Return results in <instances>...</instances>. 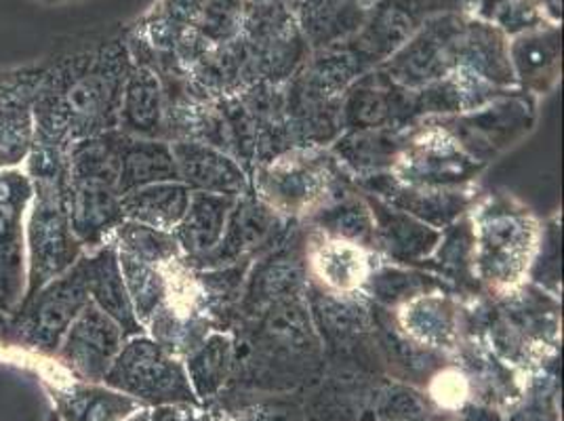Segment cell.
I'll return each mask as SVG.
<instances>
[{"label": "cell", "instance_id": "1", "mask_svg": "<svg viewBox=\"0 0 564 421\" xmlns=\"http://www.w3.org/2000/svg\"><path fill=\"white\" fill-rule=\"evenodd\" d=\"M131 66L120 43L45 66L32 106L34 143L66 152L74 141L117 131L122 87Z\"/></svg>", "mask_w": 564, "mask_h": 421}, {"label": "cell", "instance_id": "2", "mask_svg": "<svg viewBox=\"0 0 564 421\" xmlns=\"http://www.w3.org/2000/svg\"><path fill=\"white\" fill-rule=\"evenodd\" d=\"M32 182V201L25 213V293L30 300L41 287L62 277L85 253L72 233L66 196V152L34 143L24 163Z\"/></svg>", "mask_w": 564, "mask_h": 421}, {"label": "cell", "instance_id": "3", "mask_svg": "<svg viewBox=\"0 0 564 421\" xmlns=\"http://www.w3.org/2000/svg\"><path fill=\"white\" fill-rule=\"evenodd\" d=\"M120 131L78 140L66 150V196L72 233L85 251L97 249L124 222L120 210Z\"/></svg>", "mask_w": 564, "mask_h": 421}, {"label": "cell", "instance_id": "4", "mask_svg": "<svg viewBox=\"0 0 564 421\" xmlns=\"http://www.w3.org/2000/svg\"><path fill=\"white\" fill-rule=\"evenodd\" d=\"M259 198L282 217H310L346 192L350 177L330 152L316 145H295L259 164L251 184Z\"/></svg>", "mask_w": 564, "mask_h": 421}, {"label": "cell", "instance_id": "5", "mask_svg": "<svg viewBox=\"0 0 564 421\" xmlns=\"http://www.w3.org/2000/svg\"><path fill=\"white\" fill-rule=\"evenodd\" d=\"M471 230L478 281L499 291L524 281L540 245V228L529 210L497 198L474 215Z\"/></svg>", "mask_w": 564, "mask_h": 421}, {"label": "cell", "instance_id": "6", "mask_svg": "<svg viewBox=\"0 0 564 421\" xmlns=\"http://www.w3.org/2000/svg\"><path fill=\"white\" fill-rule=\"evenodd\" d=\"M104 386L135 398L143 407L198 402L189 386L184 360L159 346L148 333L127 337Z\"/></svg>", "mask_w": 564, "mask_h": 421}, {"label": "cell", "instance_id": "7", "mask_svg": "<svg viewBox=\"0 0 564 421\" xmlns=\"http://www.w3.org/2000/svg\"><path fill=\"white\" fill-rule=\"evenodd\" d=\"M89 291L80 263L41 287L9 319V348L53 358L66 331L89 304Z\"/></svg>", "mask_w": 564, "mask_h": 421}, {"label": "cell", "instance_id": "8", "mask_svg": "<svg viewBox=\"0 0 564 421\" xmlns=\"http://www.w3.org/2000/svg\"><path fill=\"white\" fill-rule=\"evenodd\" d=\"M487 164L474 161L438 122L425 118L423 129L406 136L392 173L404 184L423 187H464Z\"/></svg>", "mask_w": 564, "mask_h": 421}, {"label": "cell", "instance_id": "9", "mask_svg": "<svg viewBox=\"0 0 564 421\" xmlns=\"http://www.w3.org/2000/svg\"><path fill=\"white\" fill-rule=\"evenodd\" d=\"M474 161L487 164L533 125V104L524 95H499L471 112L432 118Z\"/></svg>", "mask_w": 564, "mask_h": 421}, {"label": "cell", "instance_id": "10", "mask_svg": "<svg viewBox=\"0 0 564 421\" xmlns=\"http://www.w3.org/2000/svg\"><path fill=\"white\" fill-rule=\"evenodd\" d=\"M284 236V217L272 207H268L251 187L247 194L236 198L219 245L209 256L196 259L192 263L188 261V268L212 270L256 261L263 253L279 247Z\"/></svg>", "mask_w": 564, "mask_h": 421}, {"label": "cell", "instance_id": "11", "mask_svg": "<svg viewBox=\"0 0 564 421\" xmlns=\"http://www.w3.org/2000/svg\"><path fill=\"white\" fill-rule=\"evenodd\" d=\"M32 182L24 169H0V312L13 316L25 293L24 224Z\"/></svg>", "mask_w": 564, "mask_h": 421}, {"label": "cell", "instance_id": "12", "mask_svg": "<svg viewBox=\"0 0 564 421\" xmlns=\"http://www.w3.org/2000/svg\"><path fill=\"white\" fill-rule=\"evenodd\" d=\"M462 30L457 20H434L415 39L392 53L379 71L406 91H417L436 83L457 68Z\"/></svg>", "mask_w": 564, "mask_h": 421}, {"label": "cell", "instance_id": "13", "mask_svg": "<svg viewBox=\"0 0 564 421\" xmlns=\"http://www.w3.org/2000/svg\"><path fill=\"white\" fill-rule=\"evenodd\" d=\"M124 339L127 335L117 321L89 302L74 319L53 358L72 377L89 384H104Z\"/></svg>", "mask_w": 564, "mask_h": 421}, {"label": "cell", "instance_id": "14", "mask_svg": "<svg viewBox=\"0 0 564 421\" xmlns=\"http://www.w3.org/2000/svg\"><path fill=\"white\" fill-rule=\"evenodd\" d=\"M358 190L381 203L404 210L423 224L445 230L464 217L474 203V192L464 187H423L404 184L392 171L358 180Z\"/></svg>", "mask_w": 564, "mask_h": 421}, {"label": "cell", "instance_id": "15", "mask_svg": "<svg viewBox=\"0 0 564 421\" xmlns=\"http://www.w3.org/2000/svg\"><path fill=\"white\" fill-rule=\"evenodd\" d=\"M43 68L0 76V169H20L34 145V97Z\"/></svg>", "mask_w": 564, "mask_h": 421}, {"label": "cell", "instance_id": "16", "mask_svg": "<svg viewBox=\"0 0 564 421\" xmlns=\"http://www.w3.org/2000/svg\"><path fill=\"white\" fill-rule=\"evenodd\" d=\"M171 150L180 182L192 192H209L238 198L251 190L247 169L221 148L196 140H173Z\"/></svg>", "mask_w": 564, "mask_h": 421}, {"label": "cell", "instance_id": "17", "mask_svg": "<svg viewBox=\"0 0 564 421\" xmlns=\"http://www.w3.org/2000/svg\"><path fill=\"white\" fill-rule=\"evenodd\" d=\"M304 245L307 281L329 293H360L376 266L371 261L373 251L339 238H330L318 230H314V235Z\"/></svg>", "mask_w": 564, "mask_h": 421}, {"label": "cell", "instance_id": "18", "mask_svg": "<svg viewBox=\"0 0 564 421\" xmlns=\"http://www.w3.org/2000/svg\"><path fill=\"white\" fill-rule=\"evenodd\" d=\"M59 421H122L143 407L135 398L104 384H89L72 377L64 367L55 377H45Z\"/></svg>", "mask_w": 564, "mask_h": 421}, {"label": "cell", "instance_id": "19", "mask_svg": "<svg viewBox=\"0 0 564 421\" xmlns=\"http://www.w3.org/2000/svg\"><path fill=\"white\" fill-rule=\"evenodd\" d=\"M376 226V253L392 263L420 268L430 258L441 240L443 230H436L404 210L381 203L376 196L365 194Z\"/></svg>", "mask_w": 564, "mask_h": 421}, {"label": "cell", "instance_id": "20", "mask_svg": "<svg viewBox=\"0 0 564 421\" xmlns=\"http://www.w3.org/2000/svg\"><path fill=\"white\" fill-rule=\"evenodd\" d=\"M165 85L148 64H133L122 87L118 131L131 138L166 140Z\"/></svg>", "mask_w": 564, "mask_h": 421}, {"label": "cell", "instance_id": "21", "mask_svg": "<svg viewBox=\"0 0 564 421\" xmlns=\"http://www.w3.org/2000/svg\"><path fill=\"white\" fill-rule=\"evenodd\" d=\"M78 263L85 274L89 300L112 321H117L118 327L122 328L127 337L145 333L129 300L122 270L118 263L117 247L112 242H106L97 249L85 251L78 258Z\"/></svg>", "mask_w": 564, "mask_h": 421}, {"label": "cell", "instance_id": "22", "mask_svg": "<svg viewBox=\"0 0 564 421\" xmlns=\"http://www.w3.org/2000/svg\"><path fill=\"white\" fill-rule=\"evenodd\" d=\"M409 131V129H404ZM404 131L399 129H371L346 131L330 145V154L350 180H365L377 173L392 171L404 145Z\"/></svg>", "mask_w": 564, "mask_h": 421}, {"label": "cell", "instance_id": "23", "mask_svg": "<svg viewBox=\"0 0 564 421\" xmlns=\"http://www.w3.org/2000/svg\"><path fill=\"white\" fill-rule=\"evenodd\" d=\"M397 325L417 346L447 350L457 339L459 314L447 293L434 291L400 305Z\"/></svg>", "mask_w": 564, "mask_h": 421}, {"label": "cell", "instance_id": "24", "mask_svg": "<svg viewBox=\"0 0 564 421\" xmlns=\"http://www.w3.org/2000/svg\"><path fill=\"white\" fill-rule=\"evenodd\" d=\"M235 201L232 196L192 192L188 210L173 230L186 261L205 258L219 245Z\"/></svg>", "mask_w": 564, "mask_h": 421}, {"label": "cell", "instance_id": "25", "mask_svg": "<svg viewBox=\"0 0 564 421\" xmlns=\"http://www.w3.org/2000/svg\"><path fill=\"white\" fill-rule=\"evenodd\" d=\"M457 68L471 72L501 91L517 85L510 47L506 45L503 34L491 25L471 24L462 30Z\"/></svg>", "mask_w": 564, "mask_h": 421}, {"label": "cell", "instance_id": "26", "mask_svg": "<svg viewBox=\"0 0 564 421\" xmlns=\"http://www.w3.org/2000/svg\"><path fill=\"white\" fill-rule=\"evenodd\" d=\"M235 335L224 328H212L205 339L184 358L192 392L198 400L215 398L235 374Z\"/></svg>", "mask_w": 564, "mask_h": 421}, {"label": "cell", "instance_id": "27", "mask_svg": "<svg viewBox=\"0 0 564 421\" xmlns=\"http://www.w3.org/2000/svg\"><path fill=\"white\" fill-rule=\"evenodd\" d=\"M192 190L182 182H159L120 196L122 217L143 226L173 233L186 215Z\"/></svg>", "mask_w": 564, "mask_h": 421}, {"label": "cell", "instance_id": "28", "mask_svg": "<svg viewBox=\"0 0 564 421\" xmlns=\"http://www.w3.org/2000/svg\"><path fill=\"white\" fill-rule=\"evenodd\" d=\"M159 182H180L177 164L169 140L131 138L122 133L118 177L120 194Z\"/></svg>", "mask_w": 564, "mask_h": 421}, {"label": "cell", "instance_id": "29", "mask_svg": "<svg viewBox=\"0 0 564 421\" xmlns=\"http://www.w3.org/2000/svg\"><path fill=\"white\" fill-rule=\"evenodd\" d=\"M307 222L314 226V230L325 236L352 242L376 253L373 215L362 194L350 190L323 209L312 213Z\"/></svg>", "mask_w": 564, "mask_h": 421}, {"label": "cell", "instance_id": "30", "mask_svg": "<svg viewBox=\"0 0 564 421\" xmlns=\"http://www.w3.org/2000/svg\"><path fill=\"white\" fill-rule=\"evenodd\" d=\"M445 282L436 277L406 266H373L369 279L362 284L367 300L376 302L379 307H400V305L434 291H443Z\"/></svg>", "mask_w": 564, "mask_h": 421}, {"label": "cell", "instance_id": "31", "mask_svg": "<svg viewBox=\"0 0 564 421\" xmlns=\"http://www.w3.org/2000/svg\"><path fill=\"white\" fill-rule=\"evenodd\" d=\"M561 57L558 32H531L522 34L510 47V62L517 80L529 91H543L547 83L556 78V66Z\"/></svg>", "mask_w": 564, "mask_h": 421}, {"label": "cell", "instance_id": "32", "mask_svg": "<svg viewBox=\"0 0 564 421\" xmlns=\"http://www.w3.org/2000/svg\"><path fill=\"white\" fill-rule=\"evenodd\" d=\"M118 263L122 270V279L133 305V312L145 328L150 319L159 312V307L165 304L169 295L165 268L145 263L131 256H124L120 251H118Z\"/></svg>", "mask_w": 564, "mask_h": 421}, {"label": "cell", "instance_id": "33", "mask_svg": "<svg viewBox=\"0 0 564 421\" xmlns=\"http://www.w3.org/2000/svg\"><path fill=\"white\" fill-rule=\"evenodd\" d=\"M110 242L117 247V251L120 253L140 259L145 263H152V266H161V268L184 258L180 242L173 233L156 230V228L138 224V222H129V219H124L118 226Z\"/></svg>", "mask_w": 564, "mask_h": 421}, {"label": "cell", "instance_id": "34", "mask_svg": "<svg viewBox=\"0 0 564 421\" xmlns=\"http://www.w3.org/2000/svg\"><path fill=\"white\" fill-rule=\"evenodd\" d=\"M423 268L436 270L451 281H468L474 277V230L468 215L443 230L434 253L425 259Z\"/></svg>", "mask_w": 564, "mask_h": 421}, {"label": "cell", "instance_id": "35", "mask_svg": "<svg viewBox=\"0 0 564 421\" xmlns=\"http://www.w3.org/2000/svg\"><path fill=\"white\" fill-rule=\"evenodd\" d=\"M558 228L550 226L538 245L535 258L531 263V279L541 284V287H550L554 284V289L558 287V274H561V251H558Z\"/></svg>", "mask_w": 564, "mask_h": 421}, {"label": "cell", "instance_id": "36", "mask_svg": "<svg viewBox=\"0 0 564 421\" xmlns=\"http://www.w3.org/2000/svg\"><path fill=\"white\" fill-rule=\"evenodd\" d=\"M150 421H212L207 413L198 411L194 402H177V404H163L154 407L150 413Z\"/></svg>", "mask_w": 564, "mask_h": 421}, {"label": "cell", "instance_id": "37", "mask_svg": "<svg viewBox=\"0 0 564 421\" xmlns=\"http://www.w3.org/2000/svg\"><path fill=\"white\" fill-rule=\"evenodd\" d=\"M9 316H4L2 312H0V350H4V348H9Z\"/></svg>", "mask_w": 564, "mask_h": 421}, {"label": "cell", "instance_id": "38", "mask_svg": "<svg viewBox=\"0 0 564 421\" xmlns=\"http://www.w3.org/2000/svg\"><path fill=\"white\" fill-rule=\"evenodd\" d=\"M150 413H152L150 407H140L138 411H133L127 420L122 421H150Z\"/></svg>", "mask_w": 564, "mask_h": 421}, {"label": "cell", "instance_id": "39", "mask_svg": "<svg viewBox=\"0 0 564 421\" xmlns=\"http://www.w3.org/2000/svg\"><path fill=\"white\" fill-rule=\"evenodd\" d=\"M51 421H59V420H57V415H53V418H51Z\"/></svg>", "mask_w": 564, "mask_h": 421}]
</instances>
